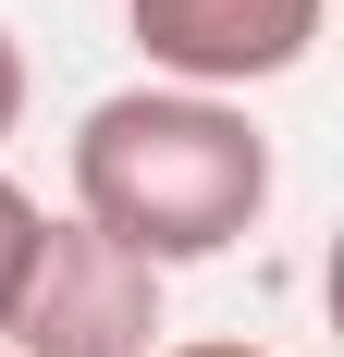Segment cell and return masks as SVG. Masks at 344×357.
<instances>
[{
    "label": "cell",
    "mask_w": 344,
    "mask_h": 357,
    "mask_svg": "<svg viewBox=\"0 0 344 357\" xmlns=\"http://www.w3.org/2000/svg\"><path fill=\"white\" fill-rule=\"evenodd\" d=\"M13 123H25V50H13V25H0V148H13Z\"/></svg>",
    "instance_id": "5"
},
{
    "label": "cell",
    "mask_w": 344,
    "mask_h": 357,
    "mask_svg": "<svg viewBox=\"0 0 344 357\" xmlns=\"http://www.w3.org/2000/svg\"><path fill=\"white\" fill-rule=\"evenodd\" d=\"M271 210V136L246 123V99H197V86H123L74 123V222L111 234L148 271L221 259Z\"/></svg>",
    "instance_id": "1"
},
{
    "label": "cell",
    "mask_w": 344,
    "mask_h": 357,
    "mask_svg": "<svg viewBox=\"0 0 344 357\" xmlns=\"http://www.w3.org/2000/svg\"><path fill=\"white\" fill-rule=\"evenodd\" d=\"M0 357H160V271L123 259L111 234H86V222H37Z\"/></svg>",
    "instance_id": "2"
},
{
    "label": "cell",
    "mask_w": 344,
    "mask_h": 357,
    "mask_svg": "<svg viewBox=\"0 0 344 357\" xmlns=\"http://www.w3.org/2000/svg\"><path fill=\"white\" fill-rule=\"evenodd\" d=\"M37 222H49V210L0 173V321H13V284H25V259H37Z\"/></svg>",
    "instance_id": "4"
},
{
    "label": "cell",
    "mask_w": 344,
    "mask_h": 357,
    "mask_svg": "<svg viewBox=\"0 0 344 357\" xmlns=\"http://www.w3.org/2000/svg\"><path fill=\"white\" fill-rule=\"evenodd\" d=\"M160 357H283V345H234V333H197V345H160Z\"/></svg>",
    "instance_id": "6"
},
{
    "label": "cell",
    "mask_w": 344,
    "mask_h": 357,
    "mask_svg": "<svg viewBox=\"0 0 344 357\" xmlns=\"http://www.w3.org/2000/svg\"><path fill=\"white\" fill-rule=\"evenodd\" d=\"M332 0H123V25L148 50V86H197V99H246L320 50Z\"/></svg>",
    "instance_id": "3"
}]
</instances>
